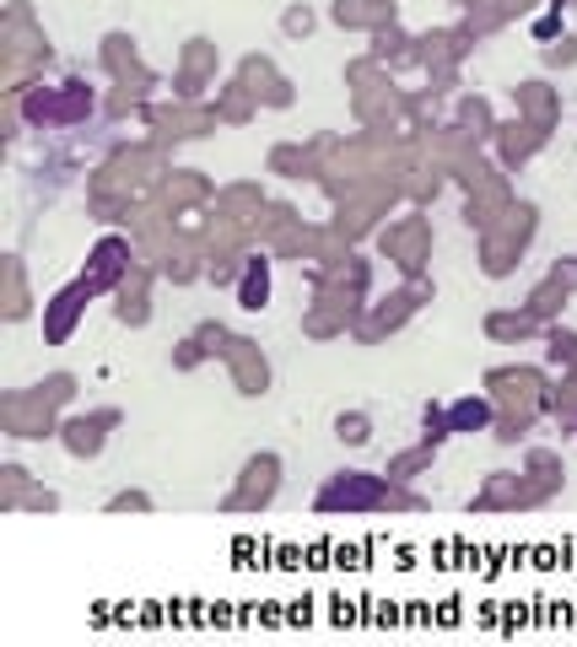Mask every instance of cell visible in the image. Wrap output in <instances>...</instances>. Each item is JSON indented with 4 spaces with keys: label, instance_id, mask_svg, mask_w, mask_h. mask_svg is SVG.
<instances>
[{
    "label": "cell",
    "instance_id": "cell-38",
    "mask_svg": "<svg viewBox=\"0 0 577 647\" xmlns=\"http://www.w3.org/2000/svg\"><path fill=\"white\" fill-rule=\"evenodd\" d=\"M313 27H318V11H313L308 0H297V5L281 11V33H287V38H308Z\"/></svg>",
    "mask_w": 577,
    "mask_h": 647
},
{
    "label": "cell",
    "instance_id": "cell-26",
    "mask_svg": "<svg viewBox=\"0 0 577 647\" xmlns=\"http://www.w3.org/2000/svg\"><path fill=\"white\" fill-rule=\"evenodd\" d=\"M265 205H271V200H265V189H260V184H221V189H216V200H211V211H216V216L243 221V227H254V216H260Z\"/></svg>",
    "mask_w": 577,
    "mask_h": 647
},
{
    "label": "cell",
    "instance_id": "cell-17",
    "mask_svg": "<svg viewBox=\"0 0 577 647\" xmlns=\"http://www.w3.org/2000/svg\"><path fill=\"white\" fill-rule=\"evenodd\" d=\"M87 302H93V291H87L82 280L60 286V291L44 302V340H49V346H65V340L76 335V324L87 319Z\"/></svg>",
    "mask_w": 577,
    "mask_h": 647
},
{
    "label": "cell",
    "instance_id": "cell-2",
    "mask_svg": "<svg viewBox=\"0 0 577 647\" xmlns=\"http://www.w3.org/2000/svg\"><path fill=\"white\" fill-rule=\"evenodd\" d=\"M313 507L318 513H384V507H421V496H410L405 491V480H394V475H373V469H340V475H329V486L313 496Z\"/></svg>",
    "mask_w": 577,
    "mask_h": 647
},
{
    "label": "cell",
    "instance_id": "cell-34",
    "mask_svg": "<svg viewBox=\"0 0 577 647\" xmlns=\"http://www.w3.org/2000/svg\"><path fill=\"white\" fill-rule=\"evenodd\" d=\"M518 113L529 119V124H551L556 119V97L545 82H529V87H518Z\"/></svg>",
    "mask_w": 577,
    "mask_h": 647
},
{
    "label": "cell",
    "instance_id": "cell-13",
    "mask_svg": "<svg viewBox=\"0 0 577 647\" xmlns=\"http://www.w3.org/2000/svg\"><path fill=\"white\" fill-rule=\"evenodd\" d=\"M485 394L502 405V416H524L534 421V410L545 405V378L534 368H496L485 378Z\"/></svg>",
    "mask_w": 577,
    "mask_h": 647
},
{
    "label": "cell",
    "instance_id": "cell-35",
    "mask_svg": "<svg viewBox=\"0 0 577 647\" xmlns=\"http://www.w3.org/2000/svg\"><path fill=\"white\" fill-rule=\"evenodd\" d=\"M335 438H340L346 448H368V443H373V416H368V410H340V416H335Z\"/></svg>",
    "mask_w": 577,
    "mask_h": 647
},
{
    "label": "cell",
    "instance_id": "cell-16",
    "mask_svg": "<svg viewBox=\"0 0 577 647\" xmlns=\"http://www.w3.org/2000/svg\"><path fill=\"white\" fill-rule=\"evenodd\" d=\"M119 421H124V410H113V405L87 410V416H65V421H60V448H65L71 459H97L103 443H108V432H113Z\"/></svg>",
    "mask_w": 577,
    "mask_h": 647
},
{
    "label": "cell",
    "instance_id": "cell-44",
    "mask_svg": "<svg viewBox=\"0 0 577 647\" xmlns=\"http://www.w3.org/2000/svg\"><path fill=\"white\" fill-rule=\"evenodd\" d=\"M454 5H465V11H476V5H485V0H454Z\"/></svg>",
    "mask_w": 577,
    "mask_h": 647
},
{
    "label": "cell",
    "instance_id": "cell-30",
    "mask_svg": "<svg viewBox=\"0 0 577 647\" xmlns=\"http://www.w3.org/2000/svg\"><path fill=\"white\" fill-rule=\"evenodd\" d=\"M454 130L470 141V146H481V141H491L496 135V119H491V103L485 97H465L459 103V119H454Z\"/></svg>",
    "mask_w": 577,
    "mask_h": 647
},
{
    "label": "cell",
    "instance_id": "cell-1",
    "mask_svg": "<svg viewBox=\"0 0 577 647\" xmlns=\"http://www.w3.org/2000/svg\"><path fill=\"white\" fill-rule=\"evenodd\" d=\"M168 173V146H157L152 135L135 146H113L87 179V194H113V200H146Z\"/></svg>",
    "mask_w": 577,
    "mask_h": 647
},
{
    "label": "cell",
    "instance_id": "cell-24",
    "mask_svg": "<svg viewBox=\"0 0 577 647\" xmlns=\"http://www.w3.org/2000/svg\"><path fill=\"white\" fill-rule=\"evenodd\" d=\"M378 65H388V71H410V65H421V38H410L399 22L394 27H378L373 33V49H368Z\"/></svg>",
    "mask_w": 577,
    "mask_h": 647
},
{
    "label": "cell",
    "instance_id": "cell-4",
    "mask_svg": "<svg viewBox=\"0 0 577 647\" xmlns=\"http://www.w3.org/2000/svg\"><path fill=\"white\" fill-rule=\"evenodd\" d=\"M16 103H22V119L33 130H76L97 113V93L87 82H38Z\"/></svg>",
    "mask_w": 577,
    "mask_h": 647
},
{
    "label": "cell",
    "instance_id": "cell-12",
    "mask_svg": "<svg viewBox=\"0 0 577 647\" xmlns=\"http://www.w3.org/2000/svg\"><path fill=\"white\" fill-rule=\"evenodd\" d=\"M211 200H216V184H211L205 173H190V168H168L163 184L146 194V205H152L157 216H168V221H179V216H190V211H205Z\"/></svg>",
    "mask_w": 577,
    "mask_h": 647
},
{
    "label": "cell",
    "instance_id": "cell-21",
    "mask_svg": "<svg viewBox=\"0 0 577 647\" xmlns=\"http://www.w3.org/2000/svg\"><path fill=\"white\" fill-rule=\"evenodd\" d=\"M265 168L276 173V179H324V152L308 141H281V146H271V157H265Z\"/></svg>",
    "mask_w": 577,
    "mask_h": 647
},
{
    "label": "cell",
    "instance_id": "cell-22",
    "mask_svg": "<svg viewBox=\"0 0 577 647\" xmlns=\"http://www.w3.org/2000/svg\"><path fill=\"white\" fill-rule=\"evenodd\" d=\"M329 22L351 33H378V27H394V0H335Z\"/></svg>",
    "mask_w": 577,
    "mask_h": 647
},
{
    "label": "cell",
    "instance_id": "cell-23",
    "mask_svg": "<svg viewBox=\"0 0 577 647\" xmlns=\"http://www.w3.org/2000/svg\"><path fill=\"white\" fill-rule=\"evenodd\" d=\"M97 65H103V76H108V82H124V76L152 71V65L141 60V49H135V38H130V33H108V38L97 44Z\"/></svg>",
    "mask_w": 577,
    "mask_h": 647
},
{
    "label": "cell",
    "instance_id": "cell-25",
    "mask_svg": "<svg viewBox=\"0 0 577 647\" xmlns=\"http://www.w3.org/2000/svg\"><path fill=\"white\" fill-rule=\"evenodd\" d=\"M152 93H157V71L124 76V82H113V93L103 97V113H108V119H124V113H146V108H152Z\"/></svg>",
    "mask_w": 577,
    "mask_h": 647
},
{
    "label": "cell",
    "instance_id": "cell-11",
    "mask_svg": "<svg viewBox=\"0 0 577 647\" xmlns=\"http://www.w3.org/2000/svg\"><path fill=\"white\" fill-rule=\"evenodd\" d=\"M281 491V454H249L238 469V486L221 496V513H265Z\"/></svg>",
    "mask_w": 577,
    "mask_h": 647
},
{
    "label": "cell",
    "instance_id": "cell-3",
    "mask_svg": "<svg viewBox=\"0 0 577 647\" xmlns=\"http://www.w3.org/2000/svg\"><path fill=\"white\" fill-rule=\"evenodd\" d=\"M313 280V302L302 313V335L308 340H335V335H351L368 313V291L351 286L340 276H308Z\"/></svg>",
    "mask_w": 577,
    "mask_h": 647
},
{
    "label": "cell",
    "instance_id": "cell-39",
    "mask_svg": "<svg viewBox=\"0 0 577 647\" xmlns=\"http://www.w3.org/2000/svg\"><path fill=\"white\" fill-rule=\"evenodd\" d=\"M33 388H38L44 399H55V405L65 410V405L76 399V372H49V378H44V383H33Z\"/></svg>",
    "mask_w": 577,
    "mask_h": 647
},
{
    "label": "cell",
    "instance_id": "cell-28",
    "mask_svg": "<svg viewBox=\"0 0 577 647\" xmlns=\"http://www.w3.org/2000/svg\"><path fill=\"white\" fill-rule=\"evenodd\" d=\"M540 141H545V124H529V119H518V124H496V146H502V163H507V168H518Z\"/></svg>",
    "mask_w": 577,
    "mask_h": 647
},
{
    "label": "cell",
    "instance_id": "cell-36",
    "mask_svg": "<svg viewBox=\"0 0 577 647\" xmlns=\"http://www.w3.org/2000/svg\"><path fill=\"white\" fill-rule=\"evenodd\" d=\"M27 486H33V475H27L22 464H5V469H0V507H5V513H16V507H22V496H27Z\"/></svg>",
    "mask_w": 577,
    "mask_h": 647
},
{
    "label": "cell",
    "instance_id": "cell-31",
    "mask_svg": "<svg viewBox=\"0 0 577 647\" xmlns=\"http://www.w3.org/2000/svg\"><path fill=\"white\" fill-rule=\"evenodd\" d=\"M5 324H22L27 313H33V297H27V271H22V260L16 254H5Z\"/></svg>",
    "mask_w": 577,
    "mask_h": 647
},
{
    "label": "cell",
    "instance_id": "cell-37",
    "mask_svg": "<svg viewBox=\"0 0 577 647\" xmlns=\"http://www.w3.org/2000/svg\"><path fill=\"white\" fill-rule=\"evenodd\" d=\"M432 454H437L432 443H416V448H405V454H394V459H388V475H394V480H416V475L432 464Z\"/></svg>",
    "mask_w": 577,
    "mask_h": 647
},
{
    "label": "cell",
    "instance_id": "cell-6",
    "mask_svg": "<svg viewBox=\"0 0 577 647\" xmlns=\"http://www.w3.org/2000/svg\"><path fill=\"white\" fill-rule=\"evenodd\" d=\"M534 238V205H507L491 227L481 232V265L485 276H507L524 254V243Z\"/></svg>",
    "mask_w": 577,
    "mask_h": 647
},
{
    "label": "cell",
    "instance_id": "cell-20",
    "mask_svg": "<svg viewBox=\"0 0 577 647\" xmlns=\"http://www.w3.org/2000/svg\"><path fill=\"white\" fill-rule=\"evenodd\" d=\"M271 265H276V254H271V249H249L243 276H238V286H232L243 313H265V308H271Z\"/></svg>",
    "mask_w": 577,
    "mask_h": 647
},
{
    "label": "cell",
    "instance_id": "cell-43",
    "mask_svg": "<svg viewBox=\"0 0 577 647\" xmlns=\"http://www.w3.org/2000/svg\"><path fill=\"white\" fill-rule=\"evenodd\" d=\"M573 60H577V38H562V44L545 49V65H573Z\"/></svg>",
    "mask_w": 577,
    "mask_h": 647
},
{
    "label": "cell",
    "instance_id": "cell-14",
    "mask_svg": "<svg viewBox=\"0 0 577 647\" xmlns=\"http://www.w3.org/2000/svg\"><path fill=\"white\" fill-rule=\"evenodd\" d=\"M216 71H221V49L211 38H190L179 55V71H173V97L205 103V87H216Z\"/></svg>",
    "mask_w": 577,
    "mask_h": 647
},
{
    "label": "cell",
    "instance_id": "cell-41",
    "mask_svg": "<svg viewBox=\"0 0 577 647\" xmlns=\"http://www.w3.org/2000/svg\"><path fill=\"white\" fill-rule=\"evenodd\" d=\"M200 362H211V357H205V346H200V335L179 340V351H173V368H179V372H194Z\"/></svg>",
    "mask_w": 577,
    "mask_h": 647
},
{
    "label": "cell",
    "instance_id": "cell-8",
    "mask_svg": "<svg viewBox=\"0 0 577 647\" xmlns=\"http://www.w3.org/2000/svg\"><path fill=\"white\" fill-rule=\"evenodd\" d=\"M0 432H5V438H22V443L60 438V405L44 399L38 388H11V394L0 399Z\"/></svg>",
    "mask_w": 577,
    "mask_h": 647
},
{
    "label": "cell",
    "instance_id": "cell-19",
    "mask_svg": "<svg viewBox=\"0 0 577 647\" xmlns=\"http://www.w3.org/2000/svg\"><path fill=\"white\" fill-rule=\"evenodd\" d=\"M232 76H238L249 93L260 97V108H291V103H297L291 82L281 76V71H276V60H271V55H243Z\"/></svg>",
    "mask_w": 577,
    "mask_h": 647
},
{
    "label": "cell",
    "instance_id": "cell-5",
    "mask_svg": "<svg viewBox=\"0 0 577 647\" xmlns=\"http://www.w3.org/2000/svg\"><path fill=\"white\" fill-rule=\"evenodd\" d=\"M378 254L394 260V271L405 280L426 276V260H432V221L410 205L405 216H394L388 227H378Z\"/></svg>",
    "mask_w": 577,
    "mask_h": 647
},
{
    "label": "cell",
    "instance_id": "cell-33",
    "mask_svg": "<svg viewBox=\"0 0 577 647\" xmlns=\"http://www.w3.org/2000/svg\"><path fill=\"white\" fill-rule=\"evenodd\" d=\"M540 330V319L529 313V308H518V313H491L485 319V335L491 340H524V335H534Z\"/></svg>",
    "mask_w": 577,
    "mask_h": 647
},
{
    "label": "cell",
    "instance_id": "cell-18",
    "mask_svg": "<svg viewBox=\"0 0 577 647\" xmlns=\"http://www.w3.org/2000/svg\"><path fill=\"white\" fill-rule=\"evenodd\" d=\"M152 280H157V265H146V260H135V271L119 280V291H113V319H119L124 330H146V324H152Z\"/></svg>",
    "mask_w": 577,
    "mask_h": 647
},
{
    "label": "cell",
    "instance_id": "cell-10",
    "mask_svg": "<svg viewBox=\"0 0 577 647\" xmlns=\"http://www.w3.org/2000/svg\"><path fill=\"white\" fill-rule=\"evenodd\" d=\"M135 260H141V249H135V238L130 232H103L93 243V254H87V265H82V286L93 291V297H113L119 291V280L135 271Z\"/></svg>",
    "mask_w": 577,
    "mask_h": 647
},
{
    "label": "cell",
    "instance_id": "cell-9",
    "mask_svg": "<svg viewBox=\"0 0 577 647\" xmlns=\"http://www.w3.org/2000/svg\"><path fill=\"white\" fill-rule=\"evenodd\" d=\"M141 119H146L152 141H157V146H168V152H173L179 141H200L205 130H216V124H221L211 103H184V97H173V103H152Z\"/></svg>",
    "mask_w": 577,
    "mask_h": 647
},
{
    "label": "cell",
    "instance_id": "cell-42",
    "mask_svg": "<svg viewBox=\"0 0 577 647\" xmlns=\"http://www.w3.org/2000/svg\"><path fill=\"white\" fill-rule=\"evenodd\" d=\"M108 513H152V496L146 491H113L108 496Z\"/></svg>",
    "mask_w": 577,
    "mask_h": 647
},
{
    "label": "cell",
    "instance_id": "cell-40",
    "mask_svg": "<svg viewBox=\"0 0 577 647\" xmlns=\"http://www.w3.org/2000/svg\"><path fill=\"white\" fill-rule=\"evenodd\" d=\"M16 513H60V491H49V486H27V496H22Z\"/></svg>",
    "mask_w": 577,
    "mask_h": 647
},
{
    "label": "cell",
    "instance_id": "cell-27",
    "mask_svg": "<svg viewBox=\"0 0 577 647\" xmlns=\"http://www.w3.org/2000/svg\"><path fill=\"white\" fill-rule=\"evenodd\" d=\"M534 496H529V475H491L485 480V491L476 496V507L491 513V507H529Z\"/></svg>",
    "mask_w": 577,
    "mask_h": 647
},
{
    "label": "cell",
    "instance_id": "cell-7",
    "mask_svg": "<svg viewBox=\"0 0 577 647\" xmlns=\"http://www.w3.org/2000/svg\"><path fill=\"white\" fill-rule=\"evenodd\" d=\"M432 297V286H426V276L421 280H405L394 297H384V302H368V313H362V324L351 330L362 346H378V340H388V335H399L416 313H421V302Z\"/></svg>",
    "mask_w": 577,
    "mask_h": 647
},
{
    "label": "cell",
    "instance_id": "cell-29",
    "mask_svg": "<svg viewBox=\"0 0 577 647\" xmlns=\"http://www.w3.org/2000/svg\"><path fill=\"white\" fill-rule=\"evenodd\" d=\"M211 108H216V119L221 124H249L254 113H260V97L249 93L238 76L227 82V87H216V97H211Z\"/></svg>",
    "mask_w": 577,
    "mask_h": 647
},
{
    "label": "cell",
    "instance_id": "cell-15",
    "mask_svg": "<svg viewBox=\"0 0 577 647\" xmlns=\"http://www.w3.org/2000/svg\"><path fill=\"white\" fill-rule=\"evenodd\" d=\"M221 368L232 372V388H238L243 399H260V394H271V357L260 351V340H249V335H232V340H227V351H221Z\"/></svg>",
    "mask_w": 577,
    "mask_h": 647
},
{
    "label": "cell",
    "instance_id": "cell-32",
    "mask_svg": "<svg viewBox=\"0 0 577 647\" xmlns=\"http://www.w3.org/2000/svg\"><path fill=\"white\" fill-rule=\"evenodd\" d=\"M491 421H496V399H491V394H485V399H454V405H448V427H454V432H481Z\"/></svg>",
    "mask_w": 577,
    "mask_h": 647
}]
</instances>
